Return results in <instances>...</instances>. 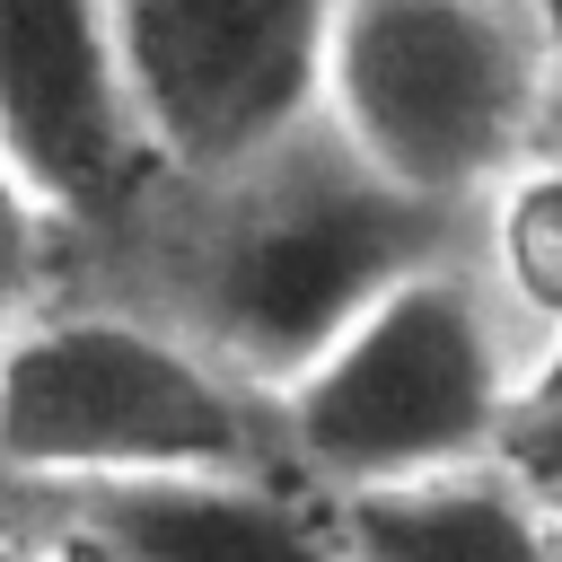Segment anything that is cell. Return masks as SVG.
Returning <instances> with one entry per match:
<instances>
[{
	"mask_svg": "<svg viewBox=\"0 0 562 562\" xmlns=\"http://www.w3.org/2000/svg\"><path fill=\"white\" fill-rule=\"evenodd\" d=\"M474 220H448L395 184H378L325 123L272 167L184 193L149 272V316L202 342L255 395L307 378L386 290L465 255Z\"/></svg>",
	"mask_w": 562,
	"mask_h": 562,
	"instance_id": "obj_1",
	"label": "cell"
},
{
	"mask_svg": "<svg viewBox=\"0 0 562 562\" xmlns=\"http://www.w3.org/2000/svg\"><path fill=\"white\" fill-rule=\"evenodd\" d=\"M325 132L395 193L474 220L562 132V9L527 0H342Z\"/></svg>",
	"mask_w": 562,
	"mask_h": 562,
	"instance_id": "obj_2",
	"label": "cell"
},
{
	"mask_svg": "<svg viewBox=\"0 0 562 562\" xmlns=\"http://www.w3.org/2000/svg\"><path fill=\"white\" fill-rule=\"evenodd\" d=\"M0 457L18 492L220 483L281 474L272 395L228 378L202 342L123 299H61L9 316Z\"/></svg>",
	"mask_w": 562,
	"mask_h": 562,
	"instance_id": "obj_3",
	"label": "cell"
},
{
	"mask_svg": "<svg viewBox=\"0 0 562 562\" xmlns=\"http://www.w3.org/2000/svg\"><path fill=\"white\" fill-rule=\"evenodd\" d=\"M536 360L465 255L386 290L307 378L272 395L281 474L316 501H360L509 457Z\"/></svg>",
	"mask_w": 562,
	"mask_h": 562,
	"instance_id": "obj_4",
	"label": "cell"
},
{
	"mask_svg": "<svg viewBox=\"0 0 562 562\" xmlns=\"http://www.w3.org/2000/svg\"><path fill=\"white\" fill-rule=\"evenodd\" d=\"M123 79L167 193H211L325 123V0H114Z\"/></svg>",
	"mask_w": 562,
	"mask_h": 562,
	"instance_id": "obj_5",
	"label": "cell"
},
{
	"mask_svg": "<svg viewBox=\"0 0 562 562\" xmlns=\"http://www.w3.org/2000/svg\"><path fill=\"white\" fill-rule=\"evenodd\" d=\"M0 176H9V220L35 237H88L167 193L123 44H114V0H9L0 18Z\"/></svg>",
	"mask_w": 562,
	"mask_h": 562,
	"instance_id": "obj_6",
	"label": "cell"
},
{
	"mask_svg": "<svg viewBox=\"0 0 562 562\" xmlns=\"http://www.w3.org/2000/svg\"><path fill=\"white\" fill-rule=\"evenodd\" d=\"M9 536L61 562H351L334 501L299 492L290 474L18 492Z\"/></svg>",
	"mask_w": 562,
	"mask_h": 562,
	"instance_id": "obj_7",
	"label": "cell"
},
{
	"mask_svg": "<svg viewBox=\"0 0 562 562\" xmlns=\"http://www.w3.org/2000/svg\"><path fill=\"white\" fill-rule=\"evenodd\" d=\"M351 562H562V518L492 457L465 474L334 501Z\"/></svg>",
	"mask_w": 562,
	"mask_h": 562,
	"instance_id": "obj_8",
	"label": "cell"
},
{
	"mask_svg": "<svg viewBox=\"0 0 562 562\" xmlns=\"http://www.w3.org/2000/svg\"><path fill=\"white\" fill-rule=\"evenodd\" d=\"M465 263L501 299L509 334L536 360V386L562 369V149L527 158L465 228Z\"/></svg>",
	"mask_w": 562,
	"mask_h": 562,
	"instance_id": "obj_9",
	"label": "cell"
},
{
	"mask_svg": "<svg viewBox=\"0 0 562 562\" xmlns=\"http://www.w3.org/2000/svg\"><path fill=\"white\" fill-rule=\"evenodd\" d=\"M501 465H509V474H518V483L562 518V386L518 422V439H509V457H501Z\"/></svg>",
	"mask_w": 562,
	"mask_h": 562,
	"instance_id": "obj_10",
	"label": "cell"
},
{
	"mask_svg": "<svg viewBox=\"0 0 562 562\" xmlns=\"http://www.w3.org/2000/svg\"><path fill=\"white\" fill-rule=\"evenodd\" d=\"M9 562H61V553H44V544H26V536H9Z\"/></svg>",
	"mask_w": 562,
	"mask_h": 562,
	"instance_id": "obj_11",
	"label": "cell"
},
{
	"mask_svg": "<svg viewBox=\"0 0 562 562\" xmlns=\"http://www.w3.org/2000/svg\"><path fill=\"white\" fill-rule=\"evenodd\" d=\"M553 149H562V132H553Z\"/></svg>",
	"mask_w": 562,
	"mask_h": 562,
	"instance_id": "obj_12",
	"label": "cell"
}]
</instances>
